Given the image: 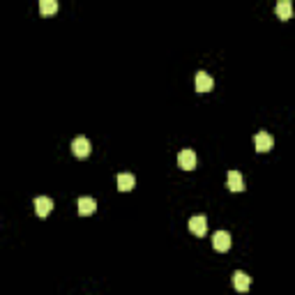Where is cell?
Segmentation results:
<instances>
[{
	"mask_svg": "<svg viewBox=\"0 0 295 295\" xmlns=\"http://www.w3.org/2000/svg\"><path fill=\"white\" fill-rule=\"evenodd\" d=\"M274 14H277L281 21H288L293 17V5H290V0H279L277 5H274Z\"/></svg>",
	"mask_w": 295,
	"mask_h": 295,
	"instance_id": "9",
	"label": "cell"
},
{
	"mask_svg": "<svg viewBox=\"0 0 295 295\" xmlns=\"http://www.w3.org/2000/svg\"><path fill=\"white\" fill-rule=\"evenodd\" d=\"M212 86H214V81H212V77H210L208 71H198L196 74V93H210L212 90Z\"/></svg>",
	"mask_w": 295,
	"mask_h": 295,
	"instance_id": "7",
	"label": "cell"
},
{
	"mask_svg": "<svg viewBox=\"0 0 295 295\" xmlns=\"http://www.w3.org/2000/svg\"><path fill=\"white\" fill-rule=\"evenodd\" d=\"M178 166L185 171H194L196 169V153H194V150H182V153L178 155Z\"/></svg>",
	"mask_w": 295,
	"mask_h": 295,
	"instance_id": "4",
	"label": "cell"
},
{
	"mask_svg": "<svg viewBox=\"0 0 295 295\" xmlns=\"http://www.w3.org/2000/svg\"><path fill=\"white\" fill-rule=\"evenodd\" d=\"M51 210H53V201H51L49 196L35 198V212H37V217H49Z\"/></svg>",
	"mask_w": 295,
	"mask_h": 295,
	"instance_id": "6",
	"label": "cell"
},
{
	"mask_svg": "<svg viewBox=\"0 0 295 295\" xmlns=\"http://www.w3.org/2000/svg\"><path fill=\"white\" fill-rule=\"evenodd\" d=\"M231 191H245V180H242L240 171H229V180H226Z\"/></svg>",
	"mask_w": 295,
	"mask_h": 295,
	"instance_id": "11",
	"label": "cell"
},
{
	"mask_svg": "<svg viewBox=\"0 0 295 295\" xmlns=\"http://www.w3.org/2000/svg\"><path fill=\"white\" fill-rule=\"evenodd\" d=\"M233 286L235 290H240V293H247L249 290V286H252V279H249V274L247 272H233Z\"/></svg>",
	"mask_w": 295,
	"mask_h": 295,
	"instance_id": "8",
	"label": "cell"
},
{
	"mask_svg": "<svg viewBox=\"0 0 295 295\" xmlns=\"http://www.w3.org/2000/svg\"><path fill=\"white\" fill-rule=\"evenodd\" d=\"M254 145H256L258 153H268V150H272V145H274L272 134H268V131H258L256 136H254Z\"/></svg>",
	"mask_w": 295,
	"mask_h": 295,
	"instance_id": "1",
	"label": "cell"
},
{
	"mask_svg": "<svg viewBox=\"0 0 295 295\" xmlns=\"http://www.w3.org/2000/svg\"><path fill=\"white\" fill-rule=\"evenodd\" d=\"M212 247L217 249V252H229V249H231V235H229V231H217V233L212 235Z\"/></svg>",
	"mask_w": 295,
	"mask_h": 295,
	"instance_id": "3",
	"label": "cell"
},
{
	"mask_svg": "<svg viewBox=\"0 0 295 295\" xmlns=\"http://www.w3.org/2000/svg\"><path fill=\"white\" fill-rule=\"evenodd\" d=\"M189 231L194 235H198V238H203L205 235V231H208V219L203 217V214H196V217L189 219Z\"/></svg>",
	"mask_w": 295,
	"mask_h": 295,
	"instance_id": "5",
	"label": "cell"
},
{
	"mask_svg": "<svg viewBox=\"0 0 295 295\" xmlns=\"http://www.w3.org/2000/svg\"><path fill=\"white\" fill-rule=\"evenodd\" d=\"M97 210V201L90 196H81L79 198V214L81 217H88V214H93Z\"/></svg>",
	"mask_w": 295,
	"mask_h": 295,
	"instance_id": "10",
	"label": "cell"
},
{
	"mask_svg": "<svg viewBox=\"0 0 295 295\" xmlns=\"http://www.w3.org/2000/svg\"><path fill=\"white\" fill-rule=\"evenodd\" d=\"M134 185H136V178H134L131 173H120V175H118V189H120V191L134 189Z\"/></svg>",
	"mask_w": 295,
	"mask_h": 295,
	"instance_id": "12",
	"label": "cell"
},
{
	"mask_svg": "<svg viewBox=\"0 0 295 295\" xmlns=\"http://www.w3.org/2000/svg\"><path fill=\"white\" fill-rule=\"evenodd\" d=\"M39 12H42V14H55V12H58V3H55V0H42V3H39Z\"/></svg>",
	"mask_w": 295,
	"mask_h": 295,
	"instance_id": "13",
	"label": "cell"
},
{
	"mask_svg": "<svg viewBox=\"0 0 295 295\" xmlns=\"http://www.w3.org/2000/svg\"><path fill=\"white\" fill-rule=\"evenodd\" d=\"M71 153L77 155L79 159H86L88 155H90V141H88L86 136H77L71 141Z\"/></svg>",
	"mask_w": 295,
	"mask_h": 295,
	"instance_id": "2",
	"label": "cell"
}]
</instances>
